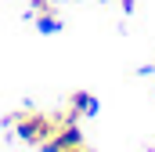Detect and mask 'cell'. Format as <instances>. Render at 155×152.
Returning <instances> with one entry per match:
<instances>
[{"label": "cell", "instance_id": "cell-1", "mask_svg": "<svg viewBox=\"0 0 155 152\" xmlns=\"http://www.w3.org/2000/svg\"><path fill=\"white\" fill-rule=\"evenodd\" d=\"M54 116L47 112H22L18 119H15V130H18V138L22 141H29V145H43L51 134H54Z\"/></svg>", "mask_w": 155, "mask_h": 152}, {"label": "cell", "instance_id": "cell-2", "mask_svg": "<svg viewBox=\"0 0 155 152\" xmlns=\"http://www.w3.org/2000/svg\"><path fill=\"white\" fill-rule=\"evenodd\" d=\"M76 145H83V130L76 127V119H69V123H58L54 127V134L43 141V152H69V149H76Z\"/></svg>", "mask_w": 155, "mask_h": 152}, {"label": "cell", "instance_id": "cell-3", "mask_svg": "<svg viewBox=\"0 0 155 152\" xmlns=\"http://www.w3.org/2000/svg\"><path fill=\"white\" fill-rule=\"evenodd\" d=\"M69 112L76 116H94L97 112V98H94V94H87V91H76V94H72V98H69Z\"/></svg>", "mask_w": 155, "mask_h": 152}, {"label": "cell", "instance_id": "cell-4", "mask_svg": "<svg viewBox=\"0 0 155 152\" xmlns=\"http://www.w3.org/2000/svg\"><path fill=\"white\" fill-rule=\"evenodd\" d=\"M36 29H40V33H58V29H61V18L47 7V11H40V15H36Z\"/></svg>", "mask_w": 155, "mask_h": 152}, {"label": "cell", "instance_id": "cell-5", "mask_svg": "<svg viewBox=\"0 0 155 152\" xmlns=\"http://www.w3.org/2000/svg\"><path fill=\"white\" fill-rule=\"evenodd\" d=\"M29 4H33L36 11H47V7H51V0H29Z\"/></svg>", "mask_w": 155, "mask_h": 152}, {"label": "cell", "instance_id": "cell-6", "mask_svg": "<svg viewBox=\"0 0 155 152\" xmlns=\"http://www.w3.org/2000/svg\"><path fill=\"white\" fill-rule=\"evenodd\" d=\"M69 152H90V149H87V145H76V149H69Z\"/></svg>", "mask_w": 155, "mask_h": 152}]
</instances>
